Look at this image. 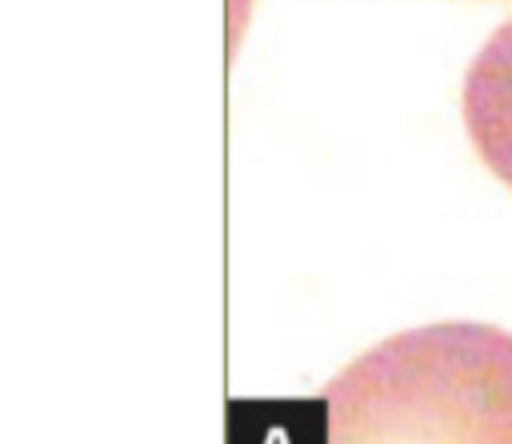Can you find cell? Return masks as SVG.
<instances>
[{"label": "cell", "mask_w": 512, "mask_h": 444, "mask_svg": "<svg viewBox=\"0 0 512 444\" xmlns=\"http://www.w3.org/2000/svg\"><path fill=\"white\" fill-rule=\"evenodd\" d=\"M324 436L368 440H512V332L428 324L400 332L320 392Z\"/></svg>", "instance_id": "obj_1"}, {"label": "cell", "mask_w": 512, "mask_h": 444, "mask_svg": "<svg viewBox=\"0 0 512 444\" xmlns=\"http://www.w3.org/2000/svg\"><path fill=\"white\" fill-rule=\"evenodd\" d=\"M460 112L484 168L512 188V20H504L472 56Z\"/></svg>", "instance_id": "obj_2"}]
</instances>
